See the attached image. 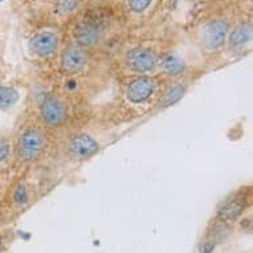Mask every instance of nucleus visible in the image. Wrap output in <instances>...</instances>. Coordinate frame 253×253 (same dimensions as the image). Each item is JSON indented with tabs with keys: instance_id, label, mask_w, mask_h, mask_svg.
I'll return each mask as SVG.
<instances>
[{
	"instance_id": "obj_15",
	"label": "nucleus",
	"mask_w": 253,
	"mask_h": 253,
	"mask_svg": "<svg viewBox=\"0 0 253 253\" xmlns=\"http://www.w3.org/2000/svg\"><path fill=\"white\" fill-rule=\"evenodd\" d=\"M154 0H127V7L133 13H143Z\"/></svg>"
},
{
	"instance_id": "obj_6",
	"label": "nucleus",
	"mask_w": 253,
	"mask_h": 253,
	"mask_svg": "<svg viewBox=\"0 0 253 253\" xmlns=\"http://www.w3.org/2000/svg\"><path fill=\"white\" fill-rule=\"evenodd\" d=\"M40 116L46 125L58 127L67 121V106L58 97L48 96L40 105Z\"/></svg>"
},
{
	"instance_id": "obj_18",
	"label": "nucleus",
	"mask_w": 253,
	"mask_h": 253,
	"mask_svg": "<svg viewBox=\"0 0 253 253\" xmlns=\"http://www.w3.org/2000/svg\"><path fill=\"white\" fill-rule=\"evenodd\" d=\"M11 153V145L7 141H0V162L5 161Z\"/></svg>"
},
{
	"instance_id": "obj_5",
	"label": "nucleus",
	"mask_w": 253,
	"mask_h": 253,
	"mask_svg": "<svg viewBox=\"0 0 253 253\" xmlns=\"http://www.w3.org/2000/svg\"><path fill=\"white\" fill-rule=\"evenodd\" d=\"M62 71L68 75H77L86 68L87 56L85 50L77 42H69L64 46L60 54Z\"/></svg>"
},
{
	"instance_id": "obj_7",
	"label": "nucleus",
	"mask_w": 253,
	"mask_h": 253,
	"mask_svg": "<svg viewBox=\"0 0 253 253\" xmlns=\"http://www.w3.org/2000/svg\"><path fill=\"white\" fill-rule=\"evenodd\" d=\"M247 202L248 200H247L244 192H237L236 195H232L225 202H223V204L217 210L216 219L225 224H231L233 221H236L245 211Z\"/></svg>"
},
{
	"instance_id": "obj_10",
	"label": "nucleus",
	"mask_w": 253,
	"mask_h": 253,
	"mask_svg": "<svg viewBox=\"0 0 253 253\" xmlns=\"http://www.w3.org/2000/svg\"><path fill=\"white\" fill-rule=\"evenodd\" d=\"M101 38H102V31L100 27H97L93 23H81L75 29V42L83 48L96 45L101 42Z\"/></svg>"
},
{
	"instance_id": "obj_1",
	"label": "nucleus",
	"mask_w": 253,
	"mask_h": 253,
	"mask_svg": "<svg viewBox=\"0 0 253 253\" xmlns=\"http://www.w3.org/2000/svg\"><path fill=\"white\" fill-rule=\"evenodd\" d=\"M45 149V137L36 127L21 131L16 142V158L23 163L35 162Z\"/></svg>"
},
{
	"instance_id": "obj_8",
	"label": "nucleus",
	"mask_w": 253,
	"mask_h": 253,
	"mask_svg": "<svg viewBox=\"0 0 253 253\" xmlns=\"http://www.w3.org/2000/svg\"><path fill=\"white\" fill-rule=\"evenodd\" d=\"M58 35L50 31H40L29 40V50L39 57H48L58 48Z\"/></svg>"
},
{
	"instance_id": "obj_20",
	"label": "nucleus",
	"mask_w": 253,
	"mask_h": 253,
	"mask_svg": "<svg viewBox=\"0 0 253 253\" xmlns=\"http://www.w3.org/2000/svg\"><path fill=\"white\" fill-rule=\"evenodd\" d=\"M1 1H3V0H0V3H1Z\"/></svg>"
},
{
	"instance_id": "obj_9",
	"label": "nucleus",
	"mask_w": 253,
	"mask_h": 253,
	"mask_svg": "<svg viewBox=\"0 0 253 253\" xmlns=\"http://www.w3.org/2000/svg\"><path fill=\"white\" fill-rule=\"evenodd\" d=\"M68 150L75 158L87 159L100 151V143L89 134H77L68 143Z\"/></svg>"
},
{
	"instance_id": "obj_12",
	"label": "nucleus",
	"mask_w": 253,
	"mask_h": 253,
	"mask_svg": "<svg viewBox=\"0 0 253 253\" xmlns=\"http://www.w3.org/2000/svg\"><path fill=\"white\" fill-rule=\"evenodd\" d=\"M161 68L165 75L171 76V77H179V76L184 75L187 69V65L184 60H183L178 53L175 52H167L161 57Z\"/></svg>"
},
{
	"instance_id": "obj_17",
	"label": "nucleus",
	"mask_w": 253,
	"mask_h": 253,
	"mask_svg": "<svg viewBox=\"0 0 253 253\" xmlns=\"http://www.w3.org/2000/svg\"><path fill=\"white\" fill-rule=\"evenodd\" d=\"M80 0H56L57 8L62 13H71L79 7Z\"/></svg>"
},
{
	"instance_id": "obj_11",
	"label": "nucleus",
	"mask_w": 253,
	"mask_h": 253,
	"mask_svg": "<svg viewBox=\"0 0 253 253\" xmlns=\"http://www.w3.org/2000/svg\"><path fill=\"white\" fill-rule=\"evenodd\" d=\"M252 21H244L235 27L228 34V45L232 49H241L252 42Z\"/></svg>"
},
{
	"instance_id": "obj_4",
	"label": "nucleus",
	"mask_w": 253,
	"mask_h": 253,
	"mask_svg": "<svg viewBox=\"0 0 253 253\" xmlns=\"http://www.w3.org/2000/svg\"><path fill=\"white\" fill-rule=\"evenodd\" d=\"M157 85V80L151 76H138L127 84L125 96L130 104H145L155 94Z\"/></svg>"
},
{
	"instance_id": "obj_19",
	"label": "nucleus",
	"mask_w": 253,
	"mask_h": 253,
	"mask_svg": "<svg viewBox=\"0 0 253 253\" xmlns=\"http://www.w3.org/2000/svg\"><path fill=\"white\" fill-rule=\"evenodd\" d=\"M1 245H3V236L0 235V248H1Z\"/></svg>"
},
{
	"instance_id": "obj_14",
	"label": "nucleus",
	"mask_w": 253,
	"mask_h": 253,
	"mask_svg": "<svg viewBox=\"0 0 253 253\" xmlns=\"http://www.w3.org/2000/svg\"><path fill=\"white\" fill-rule=\"evenodd\" d=\"M19 91L12 86L0 85V109H9L19 101Z\"/></svg>"
},
{
	"instance_id": "obj_3",
	"label": "nucleus",
	"mask_w": 253,
	"mask_h": 253,
	"mask_svg": "<svg viewBox=\"0 0 253 253\" xmlns=\"http://www.w3.org/2000/svg\"><path fill=\"white\" fill-rule=\"evenodd\" d=\"M159 57L147 46H135L126 53L125 64L134 73H150L158 67Z\"/></svg>"
},
{
	"instance_id": "obj_16",
	"label": "nucleus",
	"mask_w": 253,
	"mask_h": 253,
	"mask_svg": "<svg viewBox=\"0 0 253 253\" xmlns=\"http://www.w3.org/2000/svg\"><path fill=\"white\" fill-rule=\"evenodd\" d=\"M29 199L28 191L25 188L24 184H19V186L13 190V202L19 206H24Z\"/></svg>"
},
{
	"instance_id": "obj_13",
	"label": "nucleus",
	"mask_w": 253,
	"mask_h": 253,
	"mask_svg": "<svg viewBox=\"0 0 253 253\" xmlns=\"http://www.w3.org/2000/svg\"><path fill=\"white\" fill-rule=\"evenodd\" d=\"M187 86L183 83H172L165 89L162 97L159 100V106L162 109L170 108L172 105L178 104L182 100L183 96L186 94Z\"/></svg>"
},
{
	"instance_id": "obj_2",
	"label": "nucleus",
	"mask_w": 253,
	"mask_h": 253,
	"mask_svg": "<svg viewBox=\"0 0 253 253\" xmlns=\"http://www.w3.org/2000/svg\"><path fill=\"white\" fill-rule=\"evenodd\" d=\"M229 25L224 19H212L203 25L200 31V42L207 50H216L227 42Z\"/></svg>"
}]
</instances>
